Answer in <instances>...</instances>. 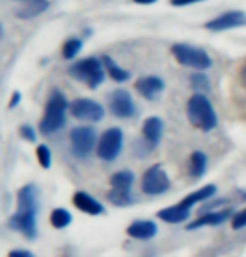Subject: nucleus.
<instances>
[{
    "label": "nucleus",
    "mask_w": 246,
    "mask_h": 257,
    "mask_svg": "<svg viewBox=\"0 0 246 257\" xmlns=\"http://www.w3.org/2000/svg\"><path fill=\"white\" fill-rule=\"evenodd\" d=\"M108 200L117 207H125V205H130V203L133 202V198L130 195V192H118L112 188L108 193Z\"/></svg>",
    "instance_id": "nucleus-26"
},
{
    "label": "nucleus",
    "mask_w": 246,
    "mask_h": 257,
    "mask_svg": "<svg viewBox=\"0 0 246 257\" xmlns=\"http://www.w3.org/2000/svg\"><path fill=\"white\" fill-rule=\"evenodd\" d=\"M36 157H37V162L42 168H49L51 167V152L49 148L46 147V145H39L36 150Z\"/></svg>",
    "instance_id": "nucleus-27"
},
{
    "label": "nucleus",
    "mask_w": 246,
    "mask_h": 257,
    "mask_svg": "<svg viewBox=\"0 0 246 257\" xmlns=\"http://www.w3.org/2000/svg\"><path fill=\"white\" fill-rule=\"evenodd\" d=\"M22 2H24V0H22Z\"/></svg>",
    "instance_id": "nucleus-36"
},
{
    "label": "nucleus",
    "mask_w": 246,
    "mask_h": 257,
    "mask_svg": "<svg viewBox=\"0 0 246 257\" xmlns=\"http://www.w3.org/2000/svg\"><path fill=\"white\" fill-rule=\"evenodd\" d=\"M197 2H204V0H171V6L186 7V6H192V4H197Z\"/></svg>",
    "instance_id": "nucleus-31"
},
{
    "label": "nucleus",
    "mask_w": 246,
    "mask_h": 257,
    "mask_svg": "<svg viewBox=\"0 0 246 257\" xmlns=\"http://www.w3.org/2000/svg\"><path fill=\"white\" fill-rule=\"evenodd\" d=\"M246 26V14L241 11H231L224 12L218 16L216 19H211L209 22H206V29L213 32H221V31H228V29L241 27Z\"/></svg>",
    "instance_id": "nucleus-10"
},
{
    "label": "nucleus",
    "mask_w": 246,
    "mask_h": 257,
    "mask_svg": "<svg viewBox=\"0 0 246 257\" xmlns=\"http://www.w3.org/2000/svg\"><path fill=\"white\" fill-rule=\"evenodd\" d=\"M110 111L117 118H132L135 114V103L128 91L125 89H115L110 94Z\"/></svg>",
    "instance_id": "nucleus-9"
},
{
    "label": "nucleus",
    "mask_w": 246,
    "mask_h": 257,
    "mask_svg": "<svg viewBox=\"0 0 246 257\" xmlns=\"http://www.w3.org/2000/svg\"><path fill=\"white\" fill-rule=\"evenodd\" d=\"M47 9H49L47 0H24V6L17 11V17L22 21H29V19H34L39 14L46 12Z\"/></svg>",
    "instance_id": "nucleus-19"
},
{
    "label": "nucleus",
    "mask_w": 246,
    "mask_h": 257,
    "mask_svg": "<svg viewBox=\"0 0 246 257\" xmlns=\"http://www.w3.org/2000/svg\"><path fill=\"white\" fill-rule=\"evenodd\" d=\"M231 225H233L234 230H239V229H243V227H246V208L236 213L233 217V220H231Z\"/></svg>",
    "instance_id": "nucleus-29"
},
{
    "label": "nucleus",
    "mask_w": 246,
    "mask_h": 257,
    "mask_svg": "<svg viewBox=\"0 0 246 257\" xmlns=\"http://www.w3.org/2000/svg\"><path fill=\"white\" fill-rule=\"evenodd\" d=\"M133 180H135L133 173L132 172H127V170H123V172L115 173V175L112 177V180H110V185H112L113 190L130 192V190H132Z\"/></svg>",
    "instance_id": "nucleus-21"
},
{
    "label": "nucleus",
    "mask_w": 246,
    "mask_h": 257,
    "mask_svg": "<svg viewBox=\"0 0 246 257\" xmlns=\"http://www.w3.org/2000/svg\"><path fill=\"white\" fill-rule=\"evenodd\" d=\"M123 148V133L120 128H110L107 130L101 138L98 140V147H96V153L105 162H113L115 158L122 153Z\"/></svg>",
    "instance_id": "nucleus-5"
},
{
    "label": "nucleus",
    "mask_w": 246,
    "mask_h": 257,
    "mask_svg": "<svg viewBox=\"0 0 246 257\" xmlns=\"http://www.w3.org/2000/svg\"><path fill=\"white\" fill-rule=\"evenodd\" d=\"M127 234L130 237H133V239L147 240V239H152V237L157 234V225H155V222H152V220H137L128 225Z\"/></svg>",
    "instance_id": "nucleus-16"
},
{
    "label": "nucleus",
    "mask_w": 246,
    "mask_h": 257,
    "mask_svg": "<svg viewBox=\"0 0 246 257\" xmlns=\"http://www.w3.org/2000/svg\"><path fill=\"white\" fill-rule=\"evenodd\" d=\"M69 113L74 116L76 119L90 121V123H96L105 116L103 106L90 98H78L69 104Z\"/></svg>",
    "instance_id": "nucleus-8"
},
{
    "label": "nucleus",
    "mask_w": 246,
    "mask_h": 257,
    "mask_svg": "<svg viewBox=\"0 0 246 257\" xmlns=\"http://www.w3.org/2000/svg\"><path fill=\"white\" fill-rule=\"evenodd\" d=\"M171 51L179 64L191 67V69L206 71L213 66V61H211L209 54H207L204 49H199V47H194L189 44H176V46H172Z\"/></svg>",
    "instance_id": "nucleus-4"
},
{
    "label": "nucleus",
    "mask_w": 246,
    "mask_h": 257,
    "mask_svg": "<svg viewBox=\"0 0 246 257\" xmlns=\"http://www.w3.org/2000/svg\"><path fill=\"white\" fill-rule=\"evenodd\" d=\"M36 210H19L9 219V225L12 229L22 232L29 239L36 237Z\"/></svg>",
    "instance_id": "nucleus-11"
},
{
    "label": "nucleus",
    "mask_w": 246,
    "mask_h": 257,
    "mask_svg": "<svg viewBox=\"0 0 246 257\" xmlns=\"http://www.w3.org/2000/svg\"><path fill=\"white\" fill-rule=\"evenodd\" d=\"M17 208L19 210H36L39 208L37 203V188L34 185H26L19 190L17 195Z\"/></svg>",
    "instance_id": "nucleus-18"
},
{
    "label": "nucleus",
    "mask_w": 246,
    "mask_h": 257,
    "mask_svg": "<svg viewBox=\"0 0 246 257\" xmlns=\"http://www.w3.org/2000/svg\"><path fill=\"white\" fill-rule=\"evenodd\" d=\"M214 193H216V187L214 185H206V187H202L201 190L192 192L186 198H182L179 205L186 207V208H191L192 205H196V203L204 202V200H207V198H211Z\"/></svg>",
    "instance_id": "nucleus-20"
},
{
    "label": "nucleus",
    "mask_w": 246,
    "mask_h": 257,
    "mask_svg": "<svg viewBox=\"0 0 246 257\" xmlns=\"http://www.w3.org/2000/svg\"><path fill=\"white\" fill-rule=\"evenodd\" d=\"M162 132H163V123H162L160 118H157V116H150V118H147L145 121H143L142 135H143L145 143L150 148H155L157 145L160 143Z\"/></svg>",
    "instance_id": "nucleus-13"
},
{
    "label": "nucleus",
    "mask_w": 246,
    "mask_h": 257,
    "mask_svg": "<svg viewBox=\"0 0 246 257\" xmlns=\"http://www.w3.org/2000/svg\"><path fill=\"white\" fill-rule=\"evenodd\" d=\"M191 215V210L182 205H172V207H167L163 208V210H158L157 212V217L163 222H167V224H181V222H184L189 219Z\"/></svg>",
    "instance_id": "nucleus-17"
},
{
    "label": "nucleus",
    "mask_w": 246,
    "mask_h": 257,
    "mask_svg": "<svg viewBox=\"0 0 246 257\" xmlns=\"http://www.w3.org/2000/svg\"><path fill=\"white\" fill-rule=\"evenodd\" d=\"M239 77H241V82L246 86V62L243 64V67H241V71H239Z\"/></svg>",
    "instance_id": "nucleus-34"
},
{
    "label": "nucleus",
    "mask_w": 246,
    "mask_h": 257,
    "mask_svg": "<svg viewBox=\"0 0 246 257\" xmlns=\"http://www.w3.org/2000/svg\"><path fill=\"white\" fill-rule=\"evenodd\" d=\"M69 109L66 96L61 91H52L47 104L44 108V116L39 123V132L42 135H52L64 126L66 123V111Z\"/></svg>",
    "instance_id": "nucleus-1"
},
{
    "label": "nucleus",
    "mask_w": 246,
    "mask_h": 257,
    "mask_svg": "<svg viewBox=\"0 0 246 257\" xmlns=\"http://www.w3.org/2000/svg\"><path fill=\"white\" fill-rule=\"evenodd\" d=\"M207 168V158L202 152H194L189 160V175L192 178H201L206 173Z\"/></svg>",
    "instance_id": "nucleus-22"
},
{
    "label": "nucleus",
    "mask_w": 246,
    "mask_h": 257,
    "mask_svg": "<svg viewBox=\"0 0 246 257\" xmlns=\"http://www.w3.org/2000/svg\"><path fill=\"white\" fill-rule=\"evenodd\" d=\"M71 220H73V217L66 208H56L51 213V225L56 227V229H64L71 224Z\"/></svg>",
    "instance_id": "nucleus-24"
},
{
    "label": "nucleus",
    "mask_w": 246,
    "mask_h": 257,
    "mask_svg": "<svg viewBox=\"0 0 246 257\" xmlns=\"http://www.w3.org/2000/svg\"><path fill=\"white\" fill-rule=\"evenodd\" d=\"M135 4H138V6H152V4H155L157 0H133Z\"/></svg>",
    "instance_id": "nucleus-35"
},
{
    "label": "nucleus",
    "mask_w": 246,
    "mask_h": 257,
    "mask_svg": "<svg viewBox=\"0 0 246 257\" xmlns=\"http://www.w3.org/2000/svg\"><path fill=\"white\" fill-rule=\"evenodd\" d=\"M135 89L145 99L153 101L163 91V81L157 76H143L135 81Z\"/></svg>",
    "instance_id": "nucleus-12"
},
{
    "label": "nucleus",
    "mask_w": 246,
    "mask_h": 257,
    "mask_svg": "<svg viewBox=\"0 0 246 257\" xmlns=\"http://www.w3.org/2000/svg\"><path fill=\"white\" fill-rule=\"evenodd\" d=\"M21 137L24 138V140H27V142H36V132H34V128L32 126H29V124H22L21 126Z\"/></svg>",
    "instance_id": "nucleus-30"
},
{
    "label": "nucleus",
    "mask_w": 246,
    "mask_h": 257,
    "mask_svg": "<svg viewBox=\"0 0 246 257\" xmlns=\"http://www.w3.org/2000/svg\"><path fill=\"white\" fill-rule=\"evenodd\" d=\"M191 82H192V88L196 89H209V79L206 77V74H202V72H197V74H194L191 77Z\"/></svg>",
    "instance_id": "nucleus-28"
},
{
    "label": "nucleus",
    "mask_w": 246,
    "mask_h": 257,
    "mask_svg": "<svg viewBox=\"0 0 246 257\" xmlns=\"http://www.w3.org/2000/svg\"><path fill=\"white\" fill-rule=\"evenodd\" d=\"M105 66L98 57H86L83 61L74 62L69 67V76L76 81L85 82L90 89H96L105 81Z\"/></svg>",
    "instance_id": "nucleus-3"
},
{
    "label": "nucleus",
    "mask_w": 246,
    "mask_h": 257,
    "mask_svg": "<svg viewBox=\"0 0 246 257\" xmlns=\"http://www.w3.org/2000/svg\"><path fill=\"white\" fill-rule=\"evenodd\" d=\"M69 140L74 155L79 158L88 157L96 145V135L91 126H78V128H74L69 135Z\"/></svg>",
    "instance_id": "nucleus-7"
},
{
    "label": "nucleus",
    "mask_w": 246,
    "mask_h": 257,
    "mask_svg": "<svg viewBox=\"0 0 246 257\" xmlns=\"http://www.w3.org/2000/svg\"><path fill=\"white\" fill-rule=\"evenodd\" d=\"M73 203L76 208H79L85 213H90V215H100V213L105 212V207L86 192H76L73 197Z\"/></svg>",
    "instance_id": "nucleus-14"
},
{
    "label": "nucleus",
    "mask_w": 246,
    "mask_h": 257,
    "mask_svg": "<svg viewBox=\"0 0 246 257\" xmlns=\"http://www.w3.org/2000/svg\"><path fill=\"white\" fill-rule=\"evenodd\" d=\"M171 188V182H169L167 173L163 172L160 165H153L143 173L142 177V190L147 195H160V193L167 192Z\"/></svg>",
    "instance_id": "nucleus-6"
},
{
    "label": "nucleus",
    "mask_w": 246,
    "mask_h": 257,
    "mask_svg": "<svg viewBox=\"0 0 246 257\" xmlns=\"http://www.w3.org/2000/svg\"><path fill=\"white\" fill-rule=\"evenodd\" d=\"M81 51V41L79 39H67L62 44V57L64 59H74Z\"/></svg>",
    "instance_id": "nucleus-25"
},
{
    "label": "nucleus",
    "mask_w": 246,
    "mask_h": 257,
    "mask_svg": "<svg viewBox=\"0 0 246 257\" xmlns=\"http://www.w3.org/2000/svg\"><path fill=\"white\" fill-rule=\"evenodd\" d=\"M187 116H189L191 124L202 132H211L218 124L213 104L201 93L191 96V99L187 101Z\"/></svg>",
    "instance_id": "nucleus-2"
},
{
    "label": "nucleus",
    "mask_w": 246,
    "mask_h": 257,
    "mask_svg": "<svg viewBox=\"0 0 246 257\" xmlns=\"http://www.w3.org/2000/svg\"><path fill=\"white\" fill-rule=\"evenodd\" d=\"M103 66H105V71H107V74L112 77V79L115 82H125V81H128L130 79V72L128 71H125L123 67H120L117 66L113 62L112 57H108V56H105L103 57Z\"/></svg>",
    "instance_id": "nucleus-23"
},
{
    "label": "nucleus",
    "mask_w": 246,
    "mask_h": 257,
    "mask_svg": "<svg viewBox=\"0 0 246 257\" xmlns=\"http://www.w3.org/2000/svg\"><path fill=\"white\" fill-rule=\"evenodd\" d=\"M19 103H21V93L14 91V94L11 96V101H9V108H16Z\"/></svg>",
    "instance_id": "nucleus-32"
},
{
    "label": "nucleus",
    "mask_w": 246,
    "mask_h": 257,
    "mask_svg": "<svg viewBox=\"0 0 246 257\" xmlns=\"http://www.w3.org/2000/svg\"><path fill=\"white\" fill-rule=\"evenodd\" d=\"M231 217V210L226 208V210H221V212H211V213H206V215L199 217L197 220L191 222L187 225L189 230H194V229H201V227H216V225H221L224 220H228Z\"/></svg>",
    "instance_id": "nucleus-15"
},
{
    "label": "nucleus",
    "mask_w": 246,
    "mask_h": 257,
    "mask_svg": "<svg viewBox=\"0 0 246 257\" xmlns=\"http://www.w3.org/2000/svg\"><path fill=\"white\" fill-rule=\"evenodd\" d=\"M9 257H34L29 250H12Z\"/></svg>",
    "instance_id": "nucleus-33"
}]
</instances>
